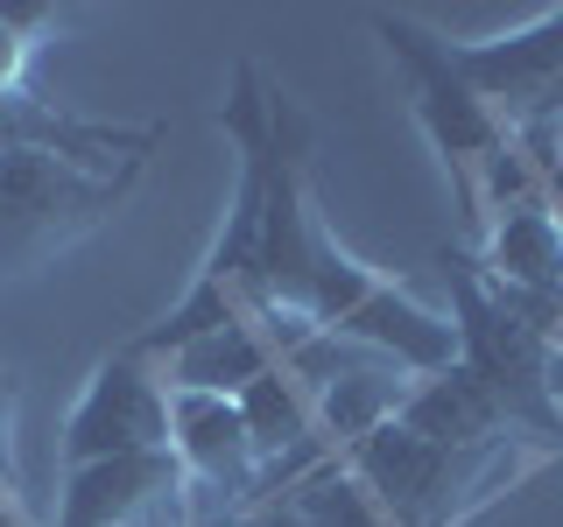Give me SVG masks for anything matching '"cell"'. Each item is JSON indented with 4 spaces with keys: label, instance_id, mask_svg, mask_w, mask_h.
<instances>
[{
    "label": "cell",
    "instance_id": "obj_1",
    "mask_svg": "<svg viewBox=\"0 0 563 527\" xmlns=\"http://www.w3.org/2000/svg\"><path fill=\"white\" fill-rule=\"evenodd\" d=\"M275 105L282 92L261 78V64H233V92H225V113L219 127L240 155V176H233V198H225V225L211 239L198 281L184 289V303L163 310L148 330H134L128 351L163 366L169 351H184L190 338L205 330H225L240 316L268 310V155H275Z\"/></svg>",
    "mask_w": 563,
    "mask_h": 527
},
{
    "label": "cell",
    "instance_id": "obj_2",
    "mask_svg": "<svg viewBox=\"0 0 563 527\" xmlns=\"http://www.w3.org/2000/svg\"><path fill=\"white\" fill-rule=\"evenodd\" d=\"M366 29L380 35L387 64H395L401 78H409L416 127L430 134V148H437V155H444V169H451L457 198H465L472 233H486L493 211H507L515 198L542 190V183H536V162H528L521 141L500 127V113H493V105H486V99H479V92H472V85L451 70L444 35H430V29L416 22V14H387V8L366 14Z\"/></svg>",
    "mask_w": 563,
    "mask_h": 527
},
{
    "label": "cell",
    "instance_id": "obj_3",
    "mask_svg": "<svg viewBox=\"0 0 563 527\" xmlns=\"http://www.w3.org/2000/svg\"><path fill=\"white\" fill-rule=\"evenodd\" d=\"M437 268H444V289H451L457 366L493 394V408L507 415L515 436H542L550 450H563V408L550 394V351H556L550 330H542L507 289H493L465 246H444Z\"/></svg>",
    "mask_w": 563,
    "mask_h": 527
},
{
    "label": "cell",
    "instance_id": "obj_4",
    "mask_svg": "<svg viewBox=\"0 0 563 527\" xmlns=\"http://www.w3.org/2000/svg\"><path fill=\"white\" fill-rule=\"evenodd\" d=\"M134 176L141 169L99 176V169H78V162L43 155V148L0 155V274L35 268V260L78 246L92 225H106L120 211Z\"/></svg>",
    "mask_w": 563,
    "mask_h": 527
},
{
    "label": "cell",
    "instance_id": "obj_5",
    "mask_svg": "<svg viewBox=\"0 0 563 527\" xmlns=\"http://www.w3.org/2000/svg\"><path fill=\"white\" fill-rule=\"evenodd\" d=\"M444 57L500 113V127L515 141L563 127V8H542L536 22L500 29V35H472V43L444 35Z\"/></svg>",
    "mask_w": 563,
    "mask_h": 527
},
{
    "label": "cell",
    "instance_id": "obj_6",
    "mask_svg": "<svg viewBox=\"0 0 563 527\" xmlns=\"http://www.w3.org/2000/svg\"><path fill=\"white\" fill-rule=\"evenodd\" d=\"M486 457H451L437 444H422L416 429H401V422H380L374 436H360L339 464L360 479L366 492L380 500V514L395 527H451L465 514L472 500H486Z\"/></svg>",
    "mask_w": 563,
    "mask_h": 527
},
{
    "label": "cell",
    "instance_id": "obj_7",
    "mask_svg": "<svg viewBox=\"0 0 563 527\" xmlns=\"http://www.w3.org/2000/svg\"><path fill=\"white\" fill-rule=\"evenodd\" d=\"M141 450H169V380L155 359L120 345L92 366L78 408L64 415V471Z\"/></svg>",
    "mask_w": 563,
    "mask_h": 527
},
{
    "label": "cell",
    "instance_id": "obj_8",
    "mask_svg": "<svg viewBox=\"0 0 563 527\" xmlns=\"http://www.w3.org/2000/svg\"><path fill=\"white\" fill-rule=\"evenodd\" d=\"M184 464L176 450H141V457H106V464L64 471L57 520L49 527H184Z\"/></svg>",
    "mask_w": 563,
    "mask_h": 527
},
{
    "label": "cell",
    "instance_id": "obj_9",
    "mask_svg": "<svg viewBox=\"0 0 563 527\" xmlns=\"http://www.w3.org/2000/svg\"><path fill=\"white\" fill-rule=\"evenodd\" d=\"M169 450L184 464V479L225 492L233 514L268 500V457L254 450L233 394H184V386H169Z\"/></svg>",
    "mask_w": 563,
    "mask_h": 527
},
{
    "label": "cell",
    "instance_id": "obj_10",
    "mask_svg": "<svg viewBox=\"0 0 563 527\" xmlns=\"http://www.w3.org/2000/svg\"><path fill=\"white\" fill-rule=\"evenodd\" d=\"M401 429H416L422 444L451 450V457H479V450H500L515 444V429H507V415L493 408V394L479 380L465 373V366H444V373H422L409 394H401L395 408Z\"/></svg>",
    "mask_w": 563,
    "mask_h": 527
},
{
    "label": "cell",
    "instance_id": "obj_11",
    "mask_svg": "<svg viewBox=\"0 0 563 527\" xmlns=\"http://www.w3.org/2000/svg\"><path fill=\"white\" fill-rule=\"evenodd\" d=\"M289 506H296V520H303V527H395V520L380 514V500L352 479L339 457L317 464V471H303V479L289 485Z\"/></svg>",
    "mask_w": 563,
    "mask_h": 527
},
{
    "label": "cell",
    "instance_id": "obj_12",
    "mask_svg": "<svg viewBox=\"0 0 563 527\" xmlns=\"http://www.w3.org/2000/svg\"><path fill=\"white\" fill-rule=\"evenodd\" d=\"M43 29H57V8H0V105L29 99V57Z\"/></svg>",
    "mask_w": 563,
    "mask_h": 527
},
{
    "label": "cell",
    "instance_id": "obj_13",
    "mask_svg": "<svg viewBox=\"0 0 563 527\" xmlns=\"http://www.w3.org/2000/svg\"><path fill=\"white\" fill-rule=\"evenodd\" d=\"M8 401H14V380H8V366H0V464H8ZM0 500H8V485H0Z\"/></svg>",
    "mask_w": 563,
    "mask_h": 527
},
{
    "label": "cell",
    "instance_id": "obj_14",
    "mask_svg": "<svg viewBox=\"0 0 563 527\" xmlns=\"http://www.w3.org/2000/svg\"><path fill=\"white\" fill-rule=\"evenodd\" d=\"M240 514H198V520H184V527H233Z\"/></svg>",
    "mask_w": 563,
    "mask_h": 527
},
{
    "label": "cell",
    "instance_id": "obj_15",
    "mask_svg": "<svg viewBox=\"0 0 563 527\" xmlns=\"http://www.w3.org/2000/svg\"><path fill=\"white\" fill-rule=\"evenodd\" d=\"M0 527H22V514H14V500H0Z\"/></svg>",
    "mask_w": 563,
    "mask_h": 527
}]
</instances>
